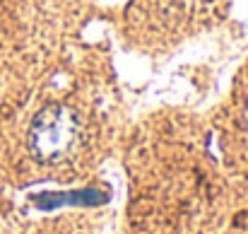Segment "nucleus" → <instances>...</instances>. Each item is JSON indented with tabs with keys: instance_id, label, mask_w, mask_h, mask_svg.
Wrapping results in <instances>:
<instances>
[{
	"instance_id": "f257e3e1",
	"label": "nucleus",
	"mask_w": 248,
	"mask_h": 234,
	"mask_svg": "<svg viewBox=\"0 0 248 234\" xmlns=\"http://www.w3.org/2000/svg\"><path fill=\"white\" fill-rule=\"evenodd\" d=\"M78 116L70 106L48 104L44 106L29 128V150L39 162H61L78 140Z\"/></svg>"
},
{
	"instance_id": "f03ea898",
	"label": "nucleus",
	"mask_w": 248,
	"mask_h": 234,
	"mask_svg": "<svg viewBox=\"0 0 248 234\" xmlns=\"http://www.w3.org/2000/svg\"><path fill=\"white\" fill-rule=\"evenodd\" d=\"M244 123H246V128H248V101H246V111H244Z\"/></svg>"
}]
</instances>
